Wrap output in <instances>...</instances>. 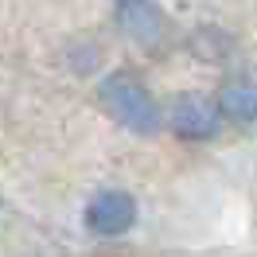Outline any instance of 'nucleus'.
Masks as SVG:
<instances>
[{
	"instance_id": "obj_1",
	"label": "nucleus",
	"mask_w": 257,
	"mask_h": 257,
	"mask_svg": "<svg viewBox=\"0 0 257 257\" xmlns=\"http://www.w3.org/2000/svg\"><path fill=\"white\" fill-rule=\"evenodd\" d=\"M97 97H101L105 113H109L117 125H125L128 133H137V137L160 133L164 113L156 109V101H152V94L141 86V78L117 70V74H109V78L97 86Z\"/></svg>"
},
{
	"instance_id": "obj_2",
	"label": "nucleus",
	"mask_w": 257,
	"mask_h": 257,
	"mask_svg": "<svg viewBox=\"0 0 257 257\" xmlns=\"http://www.w3.org/2000/svg\"><path fill=\"white\" fill-rule=\"evenodd\" d=\"M168 125L176 137L183 141H207L218 133L222 125V105H214L210 97L203 94H183L172 101V109H168Z\"/></svg>"
},
{
	"instance_id": "obj_3",
	"label": "nucleus",
	"mask_w": 257,
	"mask_h": 257,
	"mask_svg": "<svg viewBox=\"0 0 257 257\" xmlns=\"http://www.w3.org/2000/svg\"><path fill=\"white\" fill-rule=\"evenodd\" d=\"M137 222V199L128 191H97L86 207V230L97 238H121Z\"/></svg>"
},
{
	"instance_id": "obj_4",
	"label": "nucleus",
	"mask_w": 257,
	"mask_h": 257,
	"mask_svg": "<svg viewBox=\"0 0 257 257\" xmlns=\"http://www.w3.org/2000/svg\"><path fill=\"white\" fill-rule=\"evenodd\" d=\"M117 28L125 39L141 43V47H156L168 32V16L156 0H117Z\"/></svg>"
},
{
	"instance_id": "obj_5",
	"label": "nucleus",
	"mask_w": 257,
	"mask_h": 257,
	"mask_svg": "<svg viewBox=\"0 0 257 257\" xmlns=\"http://www.w3.org/2000/svg\"><path fill=\"white\" fill-rule=\"evenodd\" d=\"M218 105H222V117L238 121V125L257 121V82H253V78H234V82H226Z\"/></svg>"
}]
</instances>
